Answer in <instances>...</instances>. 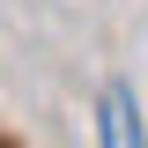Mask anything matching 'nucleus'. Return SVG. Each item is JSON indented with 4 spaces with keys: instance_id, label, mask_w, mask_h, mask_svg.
Here are the masks:
<instances>
[{
    "instance_id": "obj_1",
    "label": "nucleus",
    "mask_w": 148,
    "mask_h": 148,
    "mask_svg": "<svg viewBox=\"0 0 148 148\" xmlns=\"http://www.w3.org/2000/svg\"><path fill=\"white\" fill-rule=\"evenodd\" d=\"M104 148H141V119H133V89L126 82L104 89Z\"/></svg>"
},
{
    "instance_id": "obj_2",
    "label": "nucleus",
    "mask_w": 148,
    "mask_h": 148,
    "mask_svg": "<svg viewBox=\"0 0 148 148\" xmlns=\"http://www.w3.org/2000/svg\"><path fill=\"white\" fill-rule=\"evenodd\" d=\"M0 148H8V141H0Z\"/></svg>"
}]
</instances>
